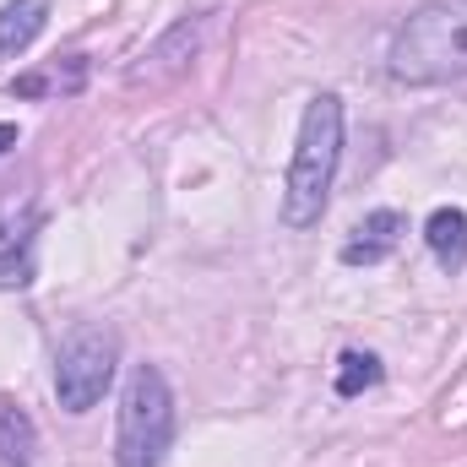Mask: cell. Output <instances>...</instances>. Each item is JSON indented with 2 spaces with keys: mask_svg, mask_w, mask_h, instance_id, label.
Returning <instances> with one entry per match:
<instances>
[{
  "mask_svg": "<svg viewBox=\"0 0 467 467\" xmlns=\"http://www.w3.org/2000/svg\"><path fill=\"white\" fill-rule=\"evenodd\" d=\"M174 446V391L158 364H136L119 391L115 467H163Z\"/></svg>",
  "mask_w": 467,
  "mask_h": 467,
  "instance_id": "3957f363",
  "label": "cell"
},
{
  "mask_svg": "<svg viewBox=\"0 0 467 467\" xmlns=\"http://www.w3.org/2000/svg\"><path fill=\"white\" fill-rule=\"evenodd\" d=\"M380 358L364 348H348L337 358V397H358V391H369V386H380Z\"/></svg>",
  "mask_w": 467,
  "mask_h": 467,
  "instance_id": "7c38bea8",
  "label": "cell"
},
{
  "mask_svg": "<svg viewBox=\"0 0 467 467\" xmlns=\"http://www.w3.org/2000/svg\"><path fill=\"white\" fill-rule=\"evenodd\" d=\"M119 337L109 327H77L55 353V397L66 413H93L104 391L115 386Z\"/></svg>",
  "mask_w": 467,
  "mask_h": 467,
  "instance_id": "277c9868",
  "label": "cell"
},
{
  "mask_svg": "<svg viewBox=\"0 0 467 467\" xmlns=\"http://www.w3.org/2000/svg\"><path fill=\"white\" fill-rule=\"evenodd\" d=\"M49 27V0H5L0 5V55L33 49V38Z\"/></svg>",
  "mask_w": 467,
  "mask_h": 467,
  "instance_id": "9c48e42d",
  "label": "cell"
},
{
  "mask_svg": "<svg viewBox=\"0 0 467 467\" xmlns=\"http://www.w3.org/2000/svg\"><path fill=\"white\" fill-rule=\"evenodd\" d=\"M337 163H343V99L337 93H316L299 119V141L288 158V180H283V223L288 229H316L327 213V196L337 185Z\"/></svg>",
  "mask_w": 467,
  "mask_h": 467,
  "instance_id": "7a4b0ae2",
  "label": "cell"
},
{
  "mask_svg": "<svg viewBox=\"0 0 467 467\" xmlns=\"http://www.w3.org/2000/svg\"><path fill=\"white\" fill-rule=\"evenodd\" d=\"M11 147H16V125H5V119H0V158H5Z\"/></svg>",
  "mask_w": 467,
  "mask_h": 467,
  "instance_id": "4fadbf2b",
  "label": "cell"
},
{
  "mask_svg": "<svg viewBox=\"0 0 467 467\" xmlns=\"http://www.w3.org/2000/svg\"><path fill=\"white\" fill-rule=\"evenodd\" d=\"M386 71L402 88H446L467 77V0H419L386 49Z\"/></svg>",
  "mask_w": 467,
  "mask_h": 467,
  "instance_id": "6da1fadb",
  "label": "cell"
},
{
  "mask_svg": "<svg viewBox=\"0 0 467 467\" xmlns=\"http://www.w3.org/2000/svg\"><path fill=\"white\" fill-rule=\"evenodd\" d=\"M202 33H207V16H185L180 27H169L130 71H125V82H158V77H174L191 55H196V44H202Z\"/></svg>",
  "mask_w": 467,
  "mask_h": 467,
  "instance_id": "8992f818",
  "label": "cell"
},
{
  "mask_svg": "<svg viewBox=\"0 0 467 467\" xmlns=\"http://www.w3.org/2000/svg\"><path fill=\"white\" fill-rule=\"evenodd\" d=\"M402 234H408L402 213H391V207L369 213V218L353 229V239L343 244V266H375V261H386V255L402 244Z\"/></svg>",
  "mask_w": 467,
  "mask_h": 467,
  "instance_id": "52a82bcc",
  "label": "cell"
},
{
  "mask_svg": "<svg viewBox=\"0 0 467 467\" xmlns=\"http://www.w3.org/2000/svg\"><path fill=\"white\" fill-rule=\"evenodd\" d=\"M38 223H44L38 196H0V288H27L33 283Z\"/></svg>",
  "mask_w": 467,
  "mask_h": 467,
  "instance_id": "5b68a950",
  "label": "cell"
},
{
  "mask_svg": "<svg viewBox=\"0 0 467 467\" xmlns=\"http://www.w3.org/2000/svg\"><path fill=\"white\" fill-rule=\"evenodd\" d=\"M424 239H430V250H435L446 277H457L467 266V213L462 207H435L430 223H424Z\"/></svg>",
  "mask_w": 467,
  "mask_h": 467,
  "instance_id": "ba28073f",
  "label": "cell"
},
{
  "mask_svg": "<svg viewBox=\"0 0 467 467\" xmlns=\"http://www.w3.org/2000/svg\"><path fill=\"white\" fill-rule=\"evenodd\" d=\"M82 82H88V55H66V66H49V71L22 77L11 93H16V99H38V93H77Z\"/></svg>",
  "mask_w": 467,
  "mask_h": 467,
  "instance_id": "8fae6325",
  "label": "cell"
},
{
  "mask_svg": "<svg viewBox=\"0 0 467 467\" xmlns=\"http://www.w3.org/2000/svg\"><path fill=\"white\" fill-rule=\"evenodd\" d=\"M0 467H38V430L16 402H0Z\"/></svg>",
  "mask_w": 467,
  "mask_h": 467,
  "instance_id": "30bf717a",
  "label": "cell"
}]
</instances>
